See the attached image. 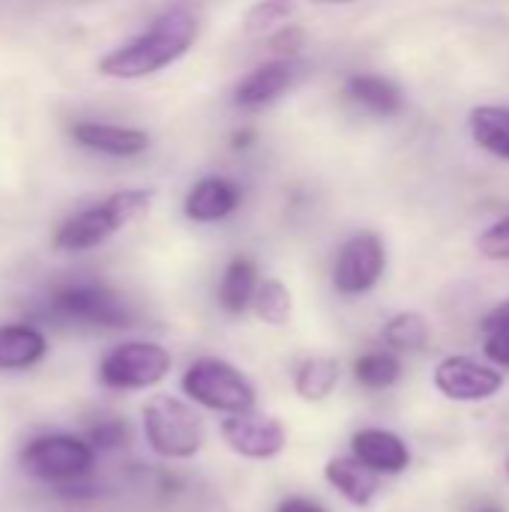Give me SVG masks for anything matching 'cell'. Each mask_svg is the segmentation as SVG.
<instances>
[{"label": "cell", "instance_id": "cell-1", "mask_svg": "<svg viewBox=\"0 0 509 512\" xmlns=\"http://www.w3.org/2000/svg\"><path fill=\"white\" fill-rule=\"evenodd\" d=\"M195 39H198V15L183 3L171 6L150 24V30L108 51L99 60V72L123 81L156 75L159 69L177 63L192 48Z\"/></svg>", "mask_w": 509, "mask_h": 512}, {"label": "cell", "instance_id": "cell-2", "mask_svg": "<svg viewBox=\"0 0 509 512\" xmlns=\"http://www.w3.org/2000/svg\"><path fill=\"white\" fill-rule=\"evenodd\" d=\"M141 429H144L147 447L159 459H168V462L195 459L207 441L204 417L195 411L192 402L171 396V393H156L144 402Z\"/></svg>", "mask_w": 509, "mask_h": 512}, {"label": "cell", "instance_id": "cell-3", "mask_svg": "<svg viewBox=\"0 0 509 512\" xmlns=\"http://www.w3.org/2000/svg\"><path fill=\"white\" fill-rule=\"evenodd\" d=\"M153 207V192L147 189H123L108 195L105 201L69 216L57 234H54V249L60 252H87L102 246L108 237H114L120 228L132 225Z\"/></svg>", "mask_w": 509, "mask_h": 512}, {"label": "cell", "instance_id": "cell-4", "mask_svg": "<svg viewBox=\"0 0 509 512\" xmlns=\"http://www.w3.org/2000/svg\"><path fill=\"white\" fill-rule=\"evenodd\" d=\"M180 390L192 405H201L225 417L255 411L258 405V393L252 381L222 357H198L195 363H189L180 378Z\"/></svg>", "mask_w": 509, "mask_h": 512}, {"label": "cell", "instance_id": "cell-5", "mask_svg": "<svg viewBox=\"0 0 509 512\" xmlns=\"http://www.w3.org/2000/svg\"><path fill=\"white\" fill-rule=\"evenodd\" d=\"M45 303H48V312L66 324L120 330V327H132L135 321L132 309L120 300V294L102 282H87V279L57 282L51 285Z\"/></svg>", "mask_w": 509, "mask_h": 512}, {"label": "cell", "instance_id": "cell-6", "mask_svg": "<svg viewBox=\"0 0 509 512\" xmlns=\"http://www.w3.org/2000/svg\"><path fill=\"white\" fill-rule=\"evenodd\" d=\"M18 462L36 480L54 483V486H72L90 477L96 465V450L78 435L54 432V435L30 438L21 447Z\"/></svg>", "mask_w": 509, "mask_h": 512}, {"label": "cell", "instance_id": "cell-7", "mask_svg": "<svg viewBox=\"0 0 509 512\" xmlns=\"http://www.w3.org/2000/svg\"><path fill=\"white\" fill-rule=\"evenodd\" d=\"M171 363L159 342H120L99 360V381L108 390H150L168 378Z\"/></svg>", "mask_w": 509, "mask_h": 512}, {"label": "cell", "instance_id": "cell-8", "mask_svg": "<svg viewBox=\"0 0 509 512\" xmlns=\"http://www.w3.org/2000/svg\"><path fill=\"white\" fill-rule=\"evenodd\" d=\"M387 270V249L375 231H360L339 249L333 267V288L345 297L369 294Z\"/></svg>", "mask_w": 509, "mask_h": 512}, {"label": "cell", "instance_id": "cell-9", "mask_svg": "<svg viewBox=\"0 0 509 512\" xmlns=\"http://www.w3.org/2000/svg\"><path fill=\"white\" fill-rule=\"evenodd\" d=\"M219 435L228 444L231 453L252 459V462H270L288 447V432L279 417H267L258 411L231 414L219 423Z\"/></svg>", "mask_w": 509, "mask_h": 512}, {"label": "cell", "instance_id": "cell-10", "mask_svg": "<svg viewBox=\"0 0 509 512\" xmlns=\"http://www.w3.org/2000/svg\"><path fill=\"white\" fill-rule=\"evenodd\" d=\"M435 390L450 399V402H489L504 390V372H498L495 366H486L474 357H447L435 366L432 375Z\"/></svg>", "mask_w": 509, "mask_h": 512}, {"label": "cell", "instance_id": "cell-11", "mask_svg": "<svg viewBox=\"0 0 509 512\" xmlns=\"http://www.w3.org/2000/svg\"><path fill=\"white\" fill-rule=\"evenodd\" d=\"M351 456L363 462L369 471L381 474H405L411 468L408 444L390 429H360L351 435Z\"/></svg>", "mask_w": 509, "mask_h": 512}, {"label": "cell", "instance_id": "cell-12", "mask_svg": "<svg viewBox=\"0 0 509 512\" xmlns=\"http://www.w3.org/2000/svg\"><path fill=\"white\" fill-rule=\"evenodd\" d=\"M69 135L84 150L105 153V156H141L150 147V135L144 129L96 123V120H81V123L69 126Z\"/></svg>", "mask_w": 509, "mask_h": 512}, {"label": "cell", "instance_id": "cell-13", "mask_svg": "<svg viewBox=\"0 0 509 512\" xmlns=\"http://www.w3.org/2000/svg\"><path fill=\"white\" fill-rule=\"evenodd\" d=\"M297 78V66L294 60H270L261 63L258 69H252L237 87H234V105L237 108H264L270 102H276Z\"/></svg>", "mask_w": 509, "mask_h": 512}, {"label": "cell", "instance_id": "cell-14", "mask_svg": "<svg viewBox=\"0 0 509 512\" xmlns=\"http://www.w3.org/2000/svg\"><path fill=\"white\" fill-rule=\"evenodd\" d=\"M240 201H243V192L234 180L204 177L189 189L183 210L192 222H222L240 207Z\"/></svg>", "mask_w": 509, "mask_h": 512}, {"label": "cell", "instance_id": "cell-15", "mask_svg": "<svg viewBox=\"0 0 509 512\" xmlns=\"http://www.w3.org/2000/svg\"><path fill=\"white\" fill-rule=\"evenodd\" d=\"M324 480L351 504V507H369L378 495V474L369 471L354 456H333L324 468Z\"/></svg>", "mask_w": 509, "mask_h": 512}, {"label": "cell", "instance_id": "cell-16", "mask_svg": "<svg viewBox=\"0 0 509 512\" xmlns=\"http://www.w3.org/2000/svg\"><path fill=\"white\" fill-rule=\"evenodd\" d=\"M48 339L33 324H0V372H24L45 360Z\"/></svg>", "mask_w": 509, "mask_h": 512}, {"label": "cell", "instance_id": "cell-17", "mask_svg": "<svg viewBox=\"0 0 509 512\" xmlns=\"http://www.w3.org/2000/svg\"><path fill=\"white\" fill-rule=\"evenodd\" d=\"M345 96L357 105H363L366 111L378 114V117H396L405 105L402 87L384 75H372V72H357L345 81Z\"/></svg>", "mask_w": 509, "mask_h": 512}, {"label": "cell", "instance_id": "cell-18", "mask_svg": "<svg viewBox=\"0 0 509 512\" xmlns=\"http://www.w3.org/2000/svg\"><path fill=\"white\" fill-rule=\"evenodd\" d=\"M339 378H342V366L336 357H324V354H315L309 360H303L294 372V393L315 405V402H324L336 393L339 387Z\"/></svg>", "mask_w": 509, "mask_h": 512}, {"label": "cell", "instance_id": "cell-19", "mask_svg": "<svg viewBox=\"0 0 509 512\" xmlns=\"http://www.w3.org/2000/svg\"><path fill=\"white\" fill-rule=\"evenodd\" d=\"M468 123H471L474 141L486 153L509 162V108H504V105H477L471 111Z\"/></svg>", "mask_w": 509, "mask_h": 512}, {"label": "cell", "instance_id": "cell-20", "mask_svg": "<svg viewBox=\"0 0 509 512\" xmlns=\"http://www.w3.org/2000/svg\"><path fill=\"white\" fill-rule=\"evenodd\" d=\"M255 285H258V267H255V261L237 255L225 267V276H222V285H219V306L225 312H231V315H243L249 309V303H252Z\"/></svg>", "mask_w": 509, "mask_h": 512}, {"label": "cell", "instance_id": "cell-21", "mask_svg": "<svg viewBox=\"0 0 509 512\" xmlns=\"http://www.w3.org/2000/svg\"><path fill=\"white\" fill-rule=\"evenodd\" d=\"M249 309L270 327H285L294 315V297L282 279H258Z\"/></svg>", "mask_w": 509, "mask_h": 512}, {"label": "cell", "instance_id": "cell-22", "mask_svg": "<svg viewBox=\"0 0 509 512\" xmlns=\"http://www.w3.org/2000/svg\"><path fill=\"white\" fill-rule=\"evenodd\" d=\"M354 378L366 390H390L402 378L399 354H393L390 348H378V351L360 354L354 360Z\"/></svg>", "mask_w": 509, "mask_h": 512}, {"label": "cell", "instance_id": "cell-23", "mask_svg": "<svg viewBox=\"0 0 509 512\" xmlns=\"http://www.w3.org/2000/svg\"><path fill=\"white\" fill-rule=\"evenodd\" d=\"M384 345L393 354H414L429 345V321L420 312H399L384 324Z\"/></svg>", "mask_w": 509, "mask_h": 512}, {"label": "cell", "instance_id": "cell-24", "mask_svg": "<svg viewBox=\"0 0 509 512\" xmlns=\"http://www.w3.org/2000/svg\"><path fill=\"white\" fill-rule=\"evenodd\" d=\"M294 12H297V0H258L243 18V30L249 36H270L285 21H291Z\"/></svg>", "mask_w": 509, "mask_h": 512}, {"label": "cell", "instance_id": "cell-25", "mask_svg": "<svg viewBox=\"0 0 509 512\" xmlns=\"http://www.w3.org/2000/svg\"><path fill=\"white\" fill-rule=\"evenodd\" d=\"M96 453H108L117 447H126L129 441V426L123 420H102L99 426H93L84 438Z\"/></svg>", "mask_w": 509, "mask_h": 512}, {"label": "cell", "instance_id": "cell-26", "mask_svg": "<svg viewBox=\"0 0 509 512\" xmlns=\"http://www.w3.org/2000/svg\"><path fill=\"white\" fill-rule=\"evenodd\" d=\"M477 249H480L483 258L509 261V219L489 225V228L477 237Z\"/></svg>", "mask_w": 509, "mask_h": 512}, {"label": "cell", "instance_id": "cell-27", "mask_svg": "<svg viewBox=\"0 0 509 512\" xmlns=\"http://www.w3.org/2000/svg\"><path fill=\"white\" fill-rule=\"evenodd\" d=\"M270 48L279 54V60H291L300 48H303V42H306V33L300 30V27H294V24H282L279 30H273L270 33Z\"/></svg>", "mask_w": 509, "mask_h": 512}, {"label": "cell", "instance_id": "cell-28", "mask_svg": "<svg viewBox=\"0 0 509 512\" xmlns=\"http://www.w3.org/2000/svg\"><path fill=\"white\" fill-rule=\"evenodd\" d=\"M483 333H486L483 342L486 360H492L495 369H509V327H489Z\"/></svg>", "mask_w": 509, "mask_h": 512}, {"label": "cell", "instance_id": "cell-29", "mask_svg": "<svg viewBox=\"0 0 509 512\" xmlns=\"http://www.w3.org/2000/svg\"><path fill=\"white\" fill-rule=\"evenodd\" d=\"M276 512H327V510H324L321 504L309 501V498H285Z\"/></svg>", "mask_w": 509, "mask_h": 512}, {"label": "cell", "instance_id": "cell-30", "mask_svg": "<svg viewBox=\"0 0 509 512\" xmlns=\"http://www.w3.org/2000/svg\"><path fill=\"white\" fill-rule=\"evenodd\" d=\"M489 327H509V300H504L501 306H495L486 318H483V330Z\"/></svg>", "mask_w": 509, "mask_h": 512}, {"label": "cell", "instance_id": "cell-31", "mask_svg": "<svg viewBox=\"0 0 509 512\" xmlns=\"http://www.w3.org/2000/svg\"><path fill=\"white\" fill-rule=\"evenodd\" d=\"M324 3H351V0H324Z\"/></svg>", "mask_w": 509, "mask_h": 512}, {"label": "cell", "instance_id": "cell-32", "mask_svg": "<svg viewBox=\"0 0 509 512\" xmlns=\"http://www.w3.org/2000/svg\"><path fill=\"white\" fill-rule=\"evenodd\" d=\"M483 512H501V510H483Z\"/></svg>", "mask_w": 509, "mask_h": 512}, {"label": "cell", "instance_id": "cell-33", "mask_svg": "<svg viewBox=\"0 0 509 512\" xmlns=\"http://www.w3.org/2000/svg\"><path fill=\"white\" fill-rule=\"evenodd\" d=\"M507 474H509V459H507Z\"/></svg>", "mask_w": 509, "mask_h": 512}]
</instances>
